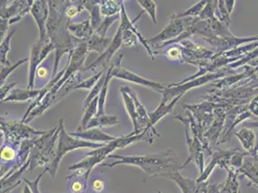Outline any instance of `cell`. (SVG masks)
<instances>
[{
    "mask_svg": "<svg viewBox=\"0 0 258 193\" xmlns=\"http://www.w3.org/2000/svg\"><path fill=\"white\" fill-rule=\"evenodd\" d=\"M244 128L257 129L258 130V121L257 122H252V123H245V124H244Z\"/></svg>",
    "mask_w": 258,
    "mask_h": 193,
    "instance_id": "obj_50",
    "label": "cell"
},
{
    "mask_svg": "<svg viewBox=\"0 0 258 193\" xmlns=\"http://www.w3.org/2000/svg\"><path fill=\"white\" fill-rule=\"evenodd\" d=\"M109 159H118L115 162H104L103 165L108 167H113L120 164H130L140 167L148 176L158 177L166 172L180 171L182 170L181 166H178L176 163V157L173 150H169L153 155H144V156H129L122 157L118 155H111Z\"/></svg>",
    "mask_w": 258,
    "mask_h": 193,
    "instance_id": "obj_1",
    "label": "cell"
},
{
    "mask_svg": "<svg viewBox=\"0 0 258 193\" xmlns=\"http://www.w3.org/2000/svg\"><path fill=\"white\" fill-rule=\"evenodd\" d=\"M1 13H0V18L1 21L5 22H10L12 19L18 17L21 15L22 12L31 11L34 1H21V0H16V1H1Z\"/></svg>",
    "mask_w": 258,
    "mask_h": 193,
    "instance_id": "obj_13",
    "label": "cell"
},
{
    "mask_svg": "<svg viewBox=\"0 0 258 193\" xmlns=\"http://www.w3.org/2000/svg\"><path fill=\"white\" fill-rule=\"evenodd\" d=\"M59 127H60V132H59V137H58V147L55 152L53 161H51V163L46 168V171L50 174V176L52 178H55L59 164L61 163L62 159L69 152L76 150V149H82V148H92V149L96 150L98 148H101L104 145V144L90 142L86 140L79 139V138L72 136L64 129V119L63 118L59 119Z\"/></svg>",
    "mask_w": 258,
    "mask_h": 193,
    "instance_id": "obj_3",
    "label": "cell"
},
{
    "mask_svg": "<svg viewBox=\"0 0 258 193\" xmlns=\"http://www.w3.org/2000/svg\"><path fill=\"white\" fill-rule=\"evenodd\" d=\"M118 19H120V14L112 16V17H106L100 24V26L97 28L95 32L98 34L101 37H105L106 33H107L108 28L116 22Z\"/></svg>",
    "mask_w": 258,
    "mask_h": 193,
    "instance_id": "obj_44",
    "label": "cell"
},
{
    "mask_svg": "<svg viewBox=\"0 0 258 193\" xmlns=\"http://www.w3.org/2000/svg\"><path fill=\"white\" fill-rule=\"evenodd\" d=\"M234 135L242 144L243 149L251 154L256 146V133L253 129L242 128L239 131L234 133Z\"/></svg>",
    "mask_w": 258,
    "mask_h": 193,
    "instance_id": "obj_22",
    "label": "cell"
},
{
    "mask_svg": "<svg viewBox=\"0 0 258 193\" xmlns=\"http://www.w3.org/2000/svg\"><path fill=\"white\" fill-rule=\"evenodd\" d=\"M138 141H147L150 144H152L153 140L147 131H143L140 134H133L130 133L127 135L117 137L114 141L108 142L107 144H104L101 148H98L96 150L92 151L88 153L84 160L76 163L75 165L69 167L70 171H76V170H82L84 172V179L88 181L90 173L97 166V164L101 163L102 161L109 159L111 156V153L117 149H123L129 146L132 143L138 142Z\"/></svg>",
    "mask_w": 258,
    "mask_h": 193,
    "instance_id": "obj_2",
    "label": "cell"
},
{
    "mask_svg": "<svg viewBox=\"0 0 258 193\" xmlns=\"http://www.w3.org/2000/svg\"><path fill=\"white\" fill-rule=\"evenodd\" d=\"M68 30L73 34L78 41L87 42L94 34V29L91 24V20L88 19L81 23H73L71 21L68 23Z\"/></svg>",
    "mask_w": 258,
    "mask_h": 193,
    "instance_id": "obj_18",
    "label": "cell"
},
{
    "mask_svg": "<svg viewBox=\"0 0 258 193\" xmlns=\"http://www.w3.org/2000/svg\"><path fill=\"white\" fill-rule=\"evenodd\" d=\"M18 145L4 144L1 148V161L3 162H16L19 150H17Z\"/></svg>",
    "mask_w": 258,
    "mask_h": 193,
    "instance_id": "obj_37",
    "label": "cell"
},
{
    "mask_svg": "<svg viewBox=\"0 0 258 193\" xmlns=\"http://www.w3.org/2000/svg\"><path fill=\"white\" fill-rule=\"evenodd\" d=\"M114 69V64L111 65V67L108 68L107 75H106V79L104 82V85L101 89V92L98 96V110H97V116H103L105 115V103H106V96L108 93V85L112 77V71Z\"/></svg>",
    "mask_w": 258,
    "mask_h": 193,
    "instance_id": "obj_29",
    "label": "cell"
},
{
    "mask_svg": "<svg viewBox=\"0 0 258 193\" xmlns=\"http://www.w3.org/2000/svg\"><path fill=\"white\" fill-rule=\"evenodd\" d=\"M239 174L242 177H246L248 180L247 185H258V160L247 156L244 160V163L239 170Z\"/></svg>",
    "mask_w": 258,
    "mask_h": 193,
    "instance_id": "obj_17",
    "label": "cell"
},
{
    "mask_svg": "<svg viewBox=\"0 0 258 193\" xmlns=\"http://www.w3.org/2000/svg\"><path fill=\"white\" fill-rule=\"evenodd\" d=\"M16 32V29H13L11 32L7 34V36L1 40V45H0V60H1V66H12L11 62L7 58V54L10 51V43H11L13 35Z\"/></svg>",
    "mask_w": 258,
    "mask_h": 193,
    "instance_id": "obj_32",
    "label": "cell"
},
{
    "mask_svg": "<svg viewBox=\"0 0 258 193\" xmlns=\"http://www.w3.org/2000/svg\"><path fill=\"white\" fill-rule=\"evenodd\" d=\"M27 61H29L28 58H23L22 60L18 61L16 64L12 65V66H9V67H7V66H2V67H1V77H0V84H1V87L5 83L7 77L11 75L12 73H13L17 68H19V67H20L21 65L23 64V63H26Z\"/></svg>",
    "mask_w": 258,
    "mask_h": 193,
    "instance_id": "obj_42",
    "label": "cell"
},
{
    "mask_svg": "<svg viewBox=\"0 0 258 193\" xmlns=\"http://www.w3.org/2000/svg\"><path fill=\"white\" fill-rule=\"evenodd\" d=\"M107 71H106V72L103 74V75L100 77V79L97 81V83L96 84V86H95V87L90 91L89 95L87 96L86 99H85V101H84V107H83V110H85V109L89 107V105H90V104H91V103H92L96 98L99 96V94H100V92H101V89H102V87L104 85L105 79H106Z\"/></svg>",
    "mask_w": 258,
    "mask_h": 193,
    "instance_id": "obj_36",
    "label": "cell"
},
{
    "mask_svg": "<svg viewBox=\"0 0 258 193\" xmlns=\"http://www.w3.org/2000/svg\"><path fill=\"white\" fill-rule=\"evenodd\" d=\"M120 46H122V30H121V27L118 25L116 35L112 38V42L110 43V45L108 46L107 50L105 51V53L101 54L97 60H95L90 66L84 68V71L95 69L98 66H103V69L108 68L109 67L108 64H109L111 58L113 57L114 54L117 53V51Z\"/></svg>",
    "mask_w": 258,
    "mask_h": 193,
    "instance_id": "obj_14",
    "label": "cell"
},
{
    "mask_svg": "<svg viewBox=\"0 0 258 193\" xmlns=\"http://www.w3.org/2000/svg\"><path fill=\"white\" fill-rule=\"evenodd\" d=\"M119 123L118 118L114 115H103V116H96L90 121L88 124L87 129H96L101 127H111L115 126Z\"/></svg>",
    "mask_w": 258,
    "mask_h": 193,
    "instance_id": "obj_30",
    "label": "cell"
},
{
    "mask_svg": "<svg viewBox=\"0 0 258 193\" xmlns=\"http://www.w3.org/2000/svg\"><path fill=\"white\" fill-rule=\"evenodd\" d=\"M248 66H250V67H253V68H255V69H257L258 68V58H256L255 60H253V61H251Z\"/></svg>",
    "mask_w": 258,
    "mask_h": 193,
    "instance_id": "obj_53",
    "label": "cell"
},
{
    "mask_svg": "<svg viewBox=\"0 0 258 193\" xmlns=\"http://www.w3.org/2000/svg\"><path fill=\"white\" fill-rule=\"evenodd\" d=\"M256 70V73H255V75H256V77L258 78V68L257 69H255Z\"/></svg>",
    "mask_w": 258,
    "mask_h": 193,
    "instance_id": "obj_55",
    "label": "cell"
},
{
    "mask_svg": "<svg viewBox=\"0 0 258 193\" xmlns=\"http://www.w3.org/2000/svg\"><path fill=\"white\" fill-rule=\"evenodd\" d=\"M122 57H123V55H119V57L114 63V69L112 71V77H117L119 79H123V80H126V81L138 84V85L149 87V88H151L154 91H157L158 93H161V94L164 93V91L166 89L169 88V85L163 84V83L154 81V80H150L148 78H145L141 75H136V74L130 72L129 70L122 68L120 66Z\"/></svg>",
    "mask_w": 258,
    "mask_h": 193,
    "instance_id": "obj_7",
    "label": "cell"
},
{
    "mask_svg": "<svg viewBox=\"0 0 258 193\" xmlns=\"http://www.w3.org/2000/svg\"><path fill=\"white\" fill-rule=\"evenodd\" d=\"M221 105H217L211 102H206L200 105H187L183 106L184 109L189 110L193 114L194 118L200 127L206 132L211 127L214 121V111L216 108H219Z\"/></svg>",
    "mask_w": 258,
    "mask_h": 193,
    "instance_id": "obj_9",
    "label": "cell"
},
{
    "mask_svg": "<svg viewBox=\"0 0 258 193\" xmlns=\"http://www.w3.org/2000/svg\"><path fill=\"white\" fill-rule=\"evenodd\" d=\"M234 75V71H232L228 67H226V68H223V69L219 70L216 73L203 75L201 77H198L196 79H193V80L188 81V82L183 83V84H177V83L169 84V88L166 89L163 93V99H162L160 105H167L168 102L172 101L176 96H183L186 92H188L189 90H191L193 88L205 85L210 81L214 82L218 79H221V78L226 77L227 75Z\"/></svg>",
    "mask_w": 258,
    "mask_h": 193,
    "instance_id": "obj_4",
    "label": "cell"
},
{
    "mask_svg": "<svg viewBox=\"0 0 258 193\" xmlns=\"http://www.w3.org/2000/svg\"><path fill=\"white\" fill-rule=\"evenodd\" d=\"M225 3H226V10H227L229 14H231L232 11H233V9H234L236 1L235 0H226Z\"/></svg>",
    "mask_w": 258,
    "mask_h": 193,
    "instance_id": "obj_49",
    "label": "cell"
},
{
    "mask_svg": "<svg viewBox=\"0 0 258 193\" xmlns=\"http://www.w3.org/2000/svg\"><path fill=\"white\" fill-rule=\"evenodd\" d=\"M165 54L171 60H178L183 63V51L180 44H172V46L167 49L165 52L154 53V54Z\"/></svg>",
    "mask_w": 258,
    "mask_h": 193,
    "instance_id": "obj_40",
    "label": "cell"
},
{
    "mask_svg": "<svg viewBox=\"0 0 258 193\" xmlns=\"http://www.w3.org/2000/svg\"><path fill=\"white\" fill-rule=\"evenodd\" d=\"M1 131L5 139V144L19 145L22 141L32 139L36 135H43L47 130H36L22 121H5L1 117Z\"/></svg>",
    "mask_w": 258,
    "mask_h": 193,
    "instance_id": "obj_5",
    "label": "cell"
},
{
    "mask_svg": "<svg viewBox=\"0 0 258 193\" xmlns=\"http://www.w3.org/2000/svg\"><path fill=\"white\" fill-rule=\"evenodd\" d=\"M182 96H176L175 99H173L172 102L169 105H159L158 108L152 112L150 113V118H151V123H150V129L151 131L157 136L160 137L159 133L156 131V129H154V126L161 120L163 117L167 116L170 112H172V109L175 107V105L177 104V102L181 99Z\"/></svg>",
    "mask_w": 258,
    "mask_h": 193,
    "instance_id": "obj_21",
    "label": "cell"
},
{
    "mask_svg": "<svg viewBox=\"0 0 258 193\" xmlns=\"http://www.w3.org/2000/svg\"><path fill=\"white\" fill-rule=\"evenodd\" d=\"M158 177H165L175 182L182 190V193H195L197 188V181L183 177L179 171L166 172Z\"/></svg>",
    "mask_w": 258,
    "mask_h": 193,
    "instance_id": "obj_20",
    "label": "cell"
},
{
    "mask_svg": "<svg viewBox=\"0 0 258 193\" xmlns=\"http://www.w3.org/2000/svg\"><path fill=\"white\" fill-rule=\"evenodd\" d=\"M111 42H112V39L106 38V37H101L97 33L94 32L93 36L87 41L88 51H89V53L96 52L97 54L101 55L105 53V51L107 50Z\"/></svg>",
    "mask_w": 258,
    "mask_h": 193,
    "instance_id": "obj_24",
    "label": "cell"
},
{
    "mask_svg": "<svg viewBox=\"0 0 258 193\" xmlns=\"http://www.w3.org/2000/svg\"><path fill=\"white\" fill-rule=\"evenodd\" d=\"M158 193H162L161 191H158Z\"/></svg>",
    "mask_w": 258,
    "mask_h": 193,
    "instance_id": "obj_56",
    "label": "cell"
},
{
    "mask_svg": "<svg viewBox=\"0 0 258 193\" xmlns=\"http://www.w3.org/2000/svg\"><path fill=\"white\" fill-rule=\"evenodd\" d=\"M84 8L90 13L91 24L94 31H96L102 22V15L100 12L98 1H94V0L84 1Z\"/></svg>",
    "mask_w": 258,
    "mask_h": 193,
    "instance_id": "obj_26",
    "label": "cell"
},
{
    "mask_svg": "<svg viewBox=\"0 0 258 193\" xmlns=\"http://www.w3.org/2000/svg\"><path fill=\"white\" fill-rule=\"evenodd\" d=\"M93 188L97 192H101L103 190V188H104V182H103L102 180H99V179L95 180L94 182H93Z\"/></svg>",
    "mask_w": 258,
    "mask_h": 193,
    "instance_id": "obj_48",
    "label": "cell"
},
{
    "mask_svg": "<svg viewBox=\"0 0 258 193\" xmlns=\"http://www.w3.org/2000/svg\"><path fill=\"white\" fill-rule=\"evenodd\" d=\"M230 107H225L220 106L219 108H216L214 111V121L211 125L209 129L205 132V139L210 144V146H218L219 140L222 135L224 125L226 121V112L227 109Z\"/></svg>",
    "mask_w": 258,
    "mask_h": 193,
    "instance_id": "obj_12",
    "label": "cell"
},
{
    "mask_svg": "<svg viewBox=\"0 0 258 193\" xmlns=\"http://www.w3.org/2000/svg\"><path fill=\"white\" fill-rule=\"evenodd\" d=\"M83 10H85L84 1H70L69 5L66 8L64 14H66V17L71 21Z\"/></svg>",
    "mask_w": 258,
    "mask_h": 193,
    "instance_id": "obj_39",
    "label": "cell"
},
{
    "mask_svg": "<svg viewBox=\"0 0 258 193\" xmlns=\"http://www.w3.org/2000/svg\"><path fill=\"white\" fill-rule=\"evenodd\" d=\"M22 193H33L31 187L27 183H25V185L23 187V190H22Z\"/></svg>",
    "mask_w": 258,
    "mask_h": 193,
    "instance_id": "obj_52",
    "label": "cell"
},
{
    "mask_svg": "<svg viewBox=\"0 0 258 193\" xmlns=\"http://www.w3.org/2000/svg\"><path fill=\"white\" fill-rule=\"evenodd\" d=\"M209 22V26H210V29L213 33V35L215 37H219V38H229V37H232L234 36L232 33L229 31L228 27L225 25L224 23L220 22L217 18H213L211 20L208 21Z\"/></svg>",
    "mask_w": 258,
    "mask_h": 193,
    "instance_id": "obj_31",
    "label": "cell"
},
{
    "mask_svg": "<svg viewBox=\"0 0 258 193\" xmlns=\"http://www.w3.org/2000/svg\"><path fill=\"white\" fill-rule=\"evenodd\" d=\"M206 4H207V1L201 0L198 3L194 4L192 7L188 8L187 10L181 12L179 14H175V16H176V18H179V19H183V18H198L202 14V12L204 11Z\"/></svg>",
    "mask_w": 258,
    "mask_h": 193,
    "instance_id": "obj_34",
    "label": "cell"
},
{
    "mask_svg": "<svg viewBox=\"0 0 258 193\" xmlns=\"http://www.w3.org/2000/svg\"><path fill=\"white\" fill-rule=\"evenodd\" d=\"M70 134L76 138L86 140V141L94 142V143L95 142H111L117 138V137L112 136L98 129H90L83 130V131H75V132H71Z\"/></svg>",
    "mask_w": 258,
    "mask_h": 193,
    "instance_id": "obj_19",
    "label": "cell"
},
{
    "mask_svg": "<svg viewBox=\"0 0 258 193\" xmlns=\"http://www.w3.org/2000/svg\"><path fill=\"white\" fill-rule=\"evenodd\" d=\"M30 13L39 27V32H40L39 39L43 42L49 40L47 38V30H46V24L49 17L48 1H45V0L34 1Z\"/></svg>",
    "mask_w": 258,
    "mask_h": 193,
    "instance_id": "obj_11",
    "label": "cell"
},
{
    "mask_svg": "<svg viewBox=\"0 0 258 193\" xmlns=\"http://www.w3.org/2000/svg\"><path fill=\"white\" fill-rule=\"evenodd\" d=\"M173 118L180 121L183 125L185 126V132H186V138H187V145L189 149V159L185 161L181 165L182 169L186 167L188 163L193 161L196 163L197 167L200 170V176L205 171V161H204V146L201 140L199 139L197 136H195L192 131L189 129L188 124L183 121L182 119L179 117V115H174Z\"/></svg>",
    "mask_w": 258,
    "mask_h": 193,
    "instance_id": "obj_8",
    "label": "cell"
},
{
    "mask_svg": "<svg viewBox=\"0 0 258 193\" xmlns=\"http://www.w3.org/2000/svg\"><path fill=\"white\" fill-rule=\"evenodd\" d=\"M120 93H121L122 100H123V103H124V107L126 108V111L128 113L129 117L131 119V121L133 123V126H134V131L132 133L134 135L135 134H140L138 132V116H137L135 103H134L132 96H130L128 93L123 89V87L120 88Z\"/></svg>",
    "mask_w": 258,
    "mask_h": 193,
    "instance_id": "obj_25",
    "label": "cell"
},
{
    "mask_svg": "<svg viewBox=\"0 0 258 193\" xmlns=\"http://www.w3.org/2000/svg\"><path fill=\"white\" fill-rule=\"evenodd\" d=\"M18 81H16V82H13V83H10V84H8V85H4L1 87V92H0V96H1V102H3L7 96H8V93H9V91H11L13 90V88L15 87L16 85H18ZM10 94V93H9Z\"/></svg>",
    "mask_w": 258,
    "mask_h": 193,
    "instance_id": "obj_47",
    "label": "cell"
},
{
    "mask_svg": "<svg viewBox=\"0 0 258 193\" xmlns=\"http://www.w3.org/2000/svg\"><path fill=\"white\" fill-rule=\"evenodd\" d=\"M87 187V181L83 178L80 181H76L71 185V191L73 193H83Z\"/></svg>",
    "mask_w": 258,
    "mask_h": 193,
    "instance_id": "obj_45",
    "label": "cell"
},
{
    "mask_svg": "<svg viewBox=\"0 0 258 193\" xmlns=\"http://www.w3.org/2000/svg\"><path fill=\"white\" fill-rule=\"evenodd\" d=\"M249 155V153H247L246 151H241L240 149L237 151L236 153L232 156L231 160H230V166L231 168L235 169V170H240V168L242 167L245 158Z\"/></svg>",
    "mask_w": 258,
    "mask_h": 193,
    "instance_id": "obj_43",
    "label": "cell"
},
{
    "mask_svg": "<svg viewBox=\"0 0 258 193\" xmlns=\"http://www.w3.org/2000/svg\"><path fill=\"white\" fill-rule=\"evenodd\" d=\"M247 108H248V111L251 113V115L258 117V95L250 100L249 104L247 105Z\"/></svg>",
    "mask_w": 258,
    "mask_h": 193,
    "instance_id": "obj_46",
    "label": "cell"
},
{
    "mask_svg": "<svg viewBox=\"0 0 258 193\" xmlns=\"http://www.w3.org/2000/svg\"><path fill=\"white\" fill-rule=\"evenodd\" d=\"M198 21H199L198 18L179 19V18H176L175 14H172L169 24L159 34L147 40L148 43L157 46L162 43L172 41L178 38L184 31H186L190 26H192Z\"/></svg>",
    "mask_w": 258,
    "mask_h": 193,
    "instance_id": "obj_6",
    "label": "cell"
},
{
    "mask_svg": "<svg viewBox=\"0 0 258 193\" xmlns=\"http://www.w3.org/2000/svg\"><path fill=\"white\" fill-rule=\"evenodd\" d=\"M244 72L242 74H235V75H227L224 78L218 79L214 81L211 87H213L216 90H226L228 88H231L232 86L236 85L239 82H241L244 79H247L250 76L255 75L256 70L253 67L250 66H245L244 67Z\"/></svg>",
    "mask_w": 258,
    "mask_h": 193,
    "instance_id": "obj_16",
    "label": "cell"
},
{
    "mask_svg": "<svg viewBox=\"0 0 258 193\" xmlns=\"http://www.w3.org/2000/svg\"><path fill=\"white\" fill-rule=\"evenodd\" d=\"M37 75H38L39 77L43 78V77L46 76V75H47V73H46V70H45L44 68H40V69H38V71H37Z\"/></svg>",
    "mask_w": 258,
    "mask_h": 193,
    "instance_id": "obj_51",
    "label": "cell"
},
{
    "mask_svg": "<svg viewBox=\"0 0 258 193\" xmlns=\"http://www.w3.org/2000/svg\"><path fill=\"white\" fill-rule=\"evenodd\" d=\"M50 40H47L43 42L42 40H38L36 43L33 44L30 53V58H29V75H28V85L27 89H33L35 85V75L37 74V71L39 69V66L43 63L42 59V51L43 45L46 42Z\"/></svg>",
    "mask_w": 258,
    "mask_h": 193,
    "instance_id": "obj_15",
    "label": "cell"
},
{
    "mask_svg": "<svg viewBox=\"0 0 258 193\" xmlns=\"http://www.w3.org/2000/svg\"><path fill=\"white\" fill-rule=\"evenodd\" d=\"M110 67V66H109ZM108 67V68H109ZM108 68H104V69H102L100 72H98L97 74L96 75H93V76H91V77H89L88 79L86 80H84V81H82V82H80L78 85L76 86V88H75V90H79V89H85V90H92L96 84L97 83V81L100 79V77L103 75V74L107 71Z\"/></svg>",
    "mask_w": 258,
    "mask_h": 193,
    "instance_id": "obj_38",
    "label": "cell"
},
{
    "mask_svg": "<svg viewBox=\"0 0 258 193\" xmlns=\"http://www.w3.org/2000/svg\"><path fill=\"white\" fill-rule=\"evenodd\" d=\"M258 150V130H257V132H256V146H255V149H254V151H253V152H255V151H257ZM253 152H252V153H253Z\"/></svg>",
    "mask_w": 258,
    "mask_h": 193,
    "instance_id": "obj_54",
    "label": "cell"
},
{
    "mask_svg": "<svg viewBox=\"0 0 258 193\" xmlns=\"http://www.w3.org/2000/svg\"><path fill=\"white\" fill-rule=\"evenodd\" d=\"M239 150V148H234V149H229V150H223V149H218L212 154V160L210 163L206 166L204 173L196 180L197 183H202L207 181L211 173L215 169L216 167L219 165L222 168L228 169L230 166V160L232 156Z\"/></svg>",
    "mask_w": 258,
    "mask_h": 193,
    "instance_id": "obj_10",
    "label": "cell"
},
{
    "mask_svg": "<svg viewBox=\"0 0 258 193\" xmlns=\"http://www.w3.org/2000/svg\"><path fill=\"white\" fill-rule=\"evenodd\" d=\"M137 2L139 3L141 7L144 9V12L149 14L152 22L156 24L157 23V20H156L157 4H156V2H154L152 0H138Z\"/></svg>",
    "mask_w": 258,
    "mask_h": 193,
    "instance_id": "obj_41",
    "label": "cell"
},
{
    "mask_svg": "<svg viewBox=\"0 0 258 193\" xmlns=\"http://www.w3.org/2000/svg\"><path fill=\"white\" fill-rule=\"evenodd\" d=\"M215 17L227 27L231 24V19H230V14L226 10V3L223 0L217 1V6H216Z\"/></svg>",
    "mask_w": 258,
    "mask_h": 193,
    "instance_id": "obj_35",
    "label": "cell"
},
{
    "mask_svg": "<svg viewBox=\"0 0 258 193\" xmlns=\"http://www.w3.org/2000/svg\"><path fill=\"white\" fill-rule=\"evenodd\" d=\"M41 94V90L36 89H13L10 94L2 103L7 102H27L32 99H38Z\"/></svg>",
    "mask_w": 258,
    "mask_h": 193,
    "instance_id": "obj_23",
    "label": "cell"
},
{
    "mask_svg": "<svg viewBox=\"0 0 258 193\" xmlns=\"http://www.w3.org/2000/svg\"><path fill=\"white\" fill-rule=\"evenodd\" d=\"M119 26L122 30V46L123 47H132L136 46L138 44L139 38L135 33L132 32L128 27L125 25V23L120 21Z\"/></svg>",
    "mask_w": 258,
    "mask_h": 193,
    "instance_id": "obj_33",
    "label": "cell"
},
{
    "mask_svg": "<svg viewBox=\"0 0 258 193\" xmlns=\"http://www.w3.org/2000/svg\"><path fill=\"white\" fill-rule=\"evenodd\" d=\"M100 12L103 17H112L115 15L120 14L121 6L123 1H116V0H103L98 1Z\"/></svg>",
    "mask_w": 258,
    "mask_h": 193,
    "instance_id": "obj_27",
    "label": "cell"
},
{
    "mask_svg": "<svg viewBox=\"0 0 258 193\" xmlns=\"http://www.w3.org/2000/svg\"><path fill=\"white\" fill-rule=\"evenodd\" d=\"M97 110H98V96L96 98L90 105L89 107L83 110L84 114H83V117L82 120L80 122V125L79 127L76 129V131H83V130H86L87 127H88V124L90 123V121L94 117H96L97 115Z\"/></svg>",
    "mask_w": 258,
    "mask_h": 193,
    "instance_id": "obj_28",
    "label": "cell"
}]
</instances>
